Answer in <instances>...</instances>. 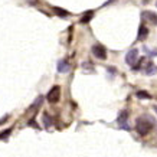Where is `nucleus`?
<instances>
[{"mask_svg":"<svg viewBox=\"0 0 157 157\" xmlns=\"http://www.w3.org/2000/svg\"><path fill=\"white\" fill-rule=\"evenodd\" d=\"M69 69H71V65H69V62H68L67 59H62V61L58 62V72L67 74Z\"/></svg>","mask_w":157,"mask_h":157,"instance_id":"obj_5","label":"nucleus"},{"mask_svg":"<svg viewBox=\"0 0 157 157\" xmlns=\"http://www.w3.org/2000/svg\"><path fill=\"white\" fill-rule=\"evenodd\" d=\"M143 17L151 25H157V14L154 12H143Z\"/></svg>","mask_w":157,"mask_h":157,"instance_id":"obj_6","label":"nucleus"},{"mask_svg":"<svg viewBox=\"0 0 157 157\" xmlns=\"http://www.w3.org/2000/svg\"><path fill=\"white\" fill-rule=\"evenodd\" d=\"M137 97H140V98H150L147 92H137Z\"/></svg>","mask_w":157,"mask_h":157,"instance_id":"obj_12","label":"nucleus"},{"mask_svg":"<svg viewBox=\"0 0 157 157\" xmlns=\"http://www.w3.org/2000/svg\"><path fill=\"white\" fill-rule=\"evenodd\" d=\"M147 33H148L147 28H146L144 25H141V26H140V32H138V39H144L147 36Z\"/></svg>","mask_w":157,"mask_h":157,"instance_id":"obj_8","label":"nucleus"},{"mask_svg":"<svg viewBox=\"0 0 157 157\" xmlns=\"http://www.w3.org/2000/svg\"><path fill=\"white\" fill-rule=\"evenodd\" d=\"M92 53H94V56L98 58V59H105V58H107V51H105V48L101 46V45H94V46H92Z\"/></svg>","mask_w":157,"mask_h":157,"instance_id":"obj_3","label":"nucleus"},{"mask_svg":"<svg viewBox=\"0 0 157 157\" xmlns=\"http://www.w3.org/2000/svg\"><path fill=\"white\" fill-rule=\"evenodd\" d=\"M91 16H92V13H91V12H90V13H86L85 16H84V17H82V19H81V22H84V23H85V22H88V20H90V17H91Z\"/></svg>","mask_w":157,"mask_h":157,"instance_id":"obj_11","label":"nucleus"},{"mask_svg":"<svg viewBox=\"0 0 157 157\" xmlns=\"http://www.w3.org/2000/svg\"><path fill=\"white\" fill-rule=\"evenodd\" d=\"M156 72H157V68L153 67V63H148V68L146 69V74L150 75V74H156Z\"/></svg>","mask_w":157,"mask_h":157,"instance_id":"obj_9","label":"nucleus"},{"mask_svg":"<svg viewBox=\"0 0 157 157\" xmlns=\"http://www.w3.org/2000/svg\"><path fill=\"white\" fill-rule=\"evenodd\" d=\"M137 59H138V51L137 49H131V51H128L127 55H125V62H127L128 65H131V67L137 62Z\"/></svg>","mask_w":157,"mask_h":157,"instance_id":"obj_4","label":"nucleus"},{"mask_svg":"<svg viewBox=\"0 0 157 157\" xmlns=\"http://www.w3.org/2000/svg\"><path fill=\"white\" fill-rule=\"evenodd\" d=\"M43 120H45V125L49 127V125H51V118H49L48 115H43Z\"/></svg>","mask_w":157,"mask_h":157,"instance_id":"obj_13","label":"nucleus"},{"mask_svg":"<svg viewBox=\"0 0 157 157\" xmlns=\"http://www.w3.org/2000/svg\"><path fill=\"white\" fill-rule=\"evenodd\" d=\"M127 118H128V113H127V111H121V113H120V115H118V118H117V123H118L123 128H127V127H125Z\"/></svg>","mask_w":157,"mask_h":157,"instance_id":"obj_7","label":"nucleus"},{"mask_svg":"<svg viewBox=\"0 0 157 157\" xmlns=\"http://www.w3.org/2000/svg\"><path fill=\"white\" fill-rule=\"evenodd\" d=\"M59 97H61V88H59L58 85H55V86L51 88V91L48 92L46 98H48L49 102H56V101L59 100Z\"/></svg>","mask_w":157,"mask_h":157,"instance_id":"obj_2","label":"nucleus"},{"mask_svg":"<svg viewBox=\"0 0 157 157\" xmlns=\"http://www.w3.org/2000/svg\"><path fill=\"white\" fill-rule=\"evenodd\" d=\"M153 120L151 121H146V118L144 117H141V118L137 120V124H136V130H137V133L140 134V136H147L148 133H150V130L153 128Z\"/></svg>","mask_w":157,"mask_h":157,"instance_id":"obj_1","label":"nucleus"},{"mask_svg":"<svg viewBox=\"0 0 157 157\" xmlns=\"http://www.w3.org/2000/svg\"><path fill=\"white\" fill-rule=\"evenodd\" d=\"M156 6H157V2H156Z\"/></svg>","mask_w":157,"mask_h":157,"instance_id":"obj_14","label":"nucleus"},{"mask_svg":"<svg viewBox=\"0 0 157 157\" xmlns=\"http://www.w3.org/2000/svg\"><path fill=\"white\" fill-rule=\"evenodd\" d=\"M144 52H147L148 56H157V49H153V51H150L147 46H144Z\"/></svg>","mask_w":157,"mask_h":157,"instance_id":"obj_10","label":"nucleus"}]
</instances>
